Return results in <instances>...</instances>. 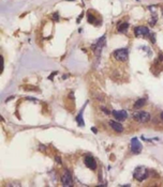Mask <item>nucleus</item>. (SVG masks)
I'll return each mask as SVG.
<instances>
[{"label": "nucleus", "mask_w": 163, "mask_h": 187, "mask_svg": "<svg viewBox=\"0 0 163 187\" xmlns=\"http://www.w3.org/2000/svg\"><path fill=\"white\" fill-rule=\"evenodd\" d=\"M149 176V171L148 169L146 168V167L144 166H139L137 167L136 169L134 170L133 172V176L135 180H137V181L142 182L144 181V180H146V178H148Z\"/></svg>", "instance_id": "nucleus-1"}, {"label": "nucleus", "mask_w": 163, "mask_h": 187, "mask_svg": "<svg viewBox=\"0 0 163 187\" xmlns=\"http://www.w3.org/2000/svg\"><path fill=\"white\" fill-rule=\"evenodd\" d=\"M133 119L139 123H147L150 121L151 116L147 111H136L133 114Z\"/></svg>", "instance_id": "nucleus-2"}, {"label": "nucleus", "mask_w": 163, "mask_h": 187, "mask_svg": "<svg viewBox=\"0 0 163 187\" xmlns=\"http://www.w3.org/2000/svg\"><path fill=\"white\" fill-rule=\"evenodd\" d=\"M114 58L120 62H126L129 59V50L127 48H120V49H116L114 51Z\"/></svg>", "instance_id": "nucleus-3"}, {"label": "nucleus", "mask_w": 163, "mask_h": 187, "mask_svg": "<svg viewBox=\"0 0 163 187\" xmlns=\"http://www.w3.org/2000/svg\"><path fill=\"white\" fill-rule=\"evenodd\" d=\"M142 148L143 146L141 141L137 138H132V140H131V152L133 154H139L142 151Z\"/></svg>", "instance_id": "nucleus-4"}, {"label": "nucleus", "mask_w": 163, "mask_h": 187, "mask_svg": "<svg viewBox=\"0 0 163 187\" xmlns=\"http://www.w3.org/2000/svg\"><path fill=\"white\" fill-rule=\"evenodd\" d=\"M134 34L135 36H144V38H148L149 35V29L146 26H137L134 28Z\"/></svg>", "instance_id": "nucleus-5"}, {"label": "nucleus", "mask_w": 163, "mask_h": 187, "mask_svg": "<svg viewBox=\"0 0 163 187\" xmlns=\"http://www.w3.org/2000/svg\"><path fill=\"white\" fill-rule=\"evenodd\" d=\"M61 183H62V185H65V186H72V185H73L72 176L68 170H65L63 174L61 176Z\"/></svg>", "instance_id": "nucleus-6"}, {"label": "nucleus", "mask_w": 163, "mask_h": 187, "mask_svg": "<svg viewBox=\"0 0 163 187\" xmlns=\"http://www.w3.org/2000/svg\"><path fill=\"white\" fill-rule=\"evenodd\" d=\"M84 164H85V166L87 167V168H89V169L91 170H96L97 169V161H96V159L92 156H86L85 157V159H84Z\"/></svg>", "instance_id": "nucleus-7"}, {"label": "nucleus", "mask_w": 163, "mask_h": 187, "mask_svg": "<svg viewBox=\"0 0 163 187\" xmlns=\"http://www.w3.org/2000/svg\"><path fill=\"white\" fill-rule=\"evenodd\" d=\"M112 114L114 116L116 120L118 121H126L128 118V113L126 110H113Z\"/></svg>", "instance_id": "nucleus-8"}, {"label": "nucleus", "mask_w": 163, "mask_h": 187, "mask_svg": "<svg viewBox=\"0 0 163 187\" xmlns=\"http://www.w3.org/2000/svg\"><path fill=\"white\" fill-rule=\"evenodd\" d=\"M108 124H110V126L112 127V129H113L114 132H116V133H122L124 132V126H122L119 122H116V121H110Z\"/></svg>", "instance_id": "nucleus-9"}, {"label": "nucleus", "mask_w": 163, "mask_h": 187, "mask_svg": "<svg viewBox=\"0 0 163 187\" xmlns=\"http://www.w3.org/2000/svg\"><path fill=\"white\" fill-rule=\"evenodd\" d=\"M104 44H105V36H102L101 39H99L98 42H97V43H96V45H95V51H96V53L100 54L101 49L103 48Z\"/></svg>", "instance_id": "nucleus-10"}, {"label": "nucleus", "mask_w": 163, "mask_h": 187, "mask_svg": "<svg viewBox=\"0 0 163 187\" xmlns=\"http://www.w3.org/2000/svg\"><path fill=\"white\" fill-rule=\"evenodd\" d=\"M128 29H129V24L128 23L119 24L118 27H117V30H118V32H120V33H126Z\"/></svg>", "instance_id": "nucleus-11"}, {"label": "nucleus", "mask_w": 163, "mask_h": 187, "mask_svg": "<svg viewBox=\"0 0 163 187\" xmlns=\"http://www.w3.org/2000/svg\"><path fill=\"white\" fill-rule=\"evenodd\" d=\"M145 105H146V98H139V99H137L136 102H135V104H134V108L139 109Z\"/></svg>", "instance_id": "nucleus-12"}, {"label": "nucleus", "mask_w": 163, "mask_h": 187, "mask_svg": "<svg viewBox=\"0 0 163 187\" xmlns=\"http://www.w3.org/2000/svg\"><path fill=\"white\" fill-rule=\"evenodd\" d=\"M76 122H77V124H78L80 126H83L84 125V121H83V109L80 111L78 116L76 117Z\"/></svg>", "instance_id": "nucleus-13"}, {"label": "nucleus", "mask_w": 163, "mask_h": 187, "mask_svg": "<svg viewBox=\"0 0 163 187\" xmlns=\"http://www.w3.org/2000/svg\"><path fill=\"white\" fill-rule=\"evenodd\" d=\"M87 21L89 24H97V17L95 15H92L91 13H88L87 14Z\"/></svg>", "instance_id": "nucleus-14"}, {"label": "nucleus", "mask_w": 163, "mask_h": 187, "mask_svg": "<svg viewBox=\"0 0 163 187\" xmlns=\"http://www.w3.org/2000/svg\"><path fill=\"white\" fill-rule=\"evenodd\" d=\"M148 38H149V40L151 41V43H152V44H154V43H156V34H154V33H149Z\"/></svg>", "instance_id": "nucleus-15"}, {"label": "nucleus", "mask_w": 163, "mask_h": 187, "mask_svg": "<svg viewBox=\"0 0 163 187\" xmlns=\"http://www.w3.org/2000/svg\"><path fill=\"white\" fill-rule=\"evenodd\" d=\"M52 17H53V19H54L55 21H59V14H58L57 12H56V13H54V14L52 15Z\"/></svg>", "instance_id": "nucleus-16"}, {"label": "nucleus", "mask_w": 163, "mask_h": 187, "mask_svg": "<svg viewBox=\"0 0 163 187\" xmlns=\"http://www.w3.org/2000/svg\"><path fill=\"white\" fill-rule=\"evenodd\" d=\"M102 110H103L104 112H105V113H106V114H111V112H110V111H108V110H107L106 108H103V107H102Z\"/></svg>", "instance_id": "nucleus-17"}, {"label": "nucleus", "mask_w": 163, "mask_h": 187, "mask_svg": "<svg viewBox=\"0 0 163 187\" xmlns=\"http://www.w3.org/2000/svg\"><path fill=\"white\" fill-rule=\"evenodd\" d=\"M56 74H57V72H54V73L52 74V75H50V77H48V78H50V79H53V77L55 76V75H56Z\"/></svg>", "instance_id": "nucleus-18"}, {"label": "nucleus", "mask_w": 163, "mask_h": 187, "mask_svg": "<svg viewBox=\"0 0 163 187\" xmlns=\"http://www.w3.org/2000/svg\"><path fill=\"white\" fill-rule=\"evenodd\" d=\"M56 161H57V163H58V164H61V158H59L58 156L56 157Z\"/></svg>", "instance_id": "nucleus-19"}, {"label": "nucleus", "mask_w": 163, "mask_h": 187, "mask_svg": "<svg viewBox=\"0 0 163 187\" xmlns=\"http://www.w3.org/2000/svg\"><path fill=\"white\" fill-rule=\"evenodd\" d=\"M83 15H84V13H82V14L80 15V17H78V19H77V23H80V19H82V17H83Z\"/></svg>", "instance_id": "nucleus-20"}, {"label": "nucleus", "mask_w": 163, "mask_h": 187, "mask_svg": "<svg viewBox=\"0 0 163 187\" xmlns=\"http://www.w3.org/2000/svg\"><path fill=\"white\" fill-rule=\"evenodd\" d=\"M160 119H161V121L163 122V111L160 113Z\"/></svg>", "instance_id": "nucleus-21"}, {"label": "nucleus", "mask_w": 163, "mask_h": 187, "mask_svg": "<svg viewBox=\"0 0 163 187\" xmlns=\"http://www.w3.org/2000/svg\"><path fill=\"white\" fill-rule=\"evenodd\" d=\"M92 132L97 133V129H96V127H92Z\"/></svg>", "instance_id": "nucleus-22"}, {"label": "nucleus", "mask_w": 163, "mask_h": 187, "mask_svg": "<svg viewBox=\"0 0 163 187\" xmlns=\"http://www.w3.org/2000/svg\"><path fill=\"white\" fill-rule=\"evenodd\" d=\"M68 1H74V0H68Z\"/></svg>", "instance_id": "nucleus-23"}, {"label": "nucleus", "mask_w": 163, "mask_h": 187, "mask_svg": "<svg viewBox=\"0 0 163 187\" xmlns=\"http://www.w3.org/2000/svg\"><path fill=\"white\" fill-rule=\"evenodd\" d=\"M162 15H163V9H162Z\"/></svg>", "instance_id": "nucleus-24"}]
</instances>
